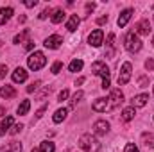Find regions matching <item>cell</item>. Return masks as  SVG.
Listing matches in <instances>:
<instances>
[{"instance_id":"26","label":"cell","mask_w":154,"mask_h":152,"mask_svg":"<svg viewBox=\"0 0 154 152\" xmlns=\"http://www.w3.org/2000/svg\"><path fill=\"white\" fill-rule=\"evenodd\" d=\"M29 32H31V31H29V29H25V31H23L22 34L14 36V43H18V45H20L22 41H25V39H27V36H29Z\"/></svg>"},{"instance_id":"3","label":"cell","mask_w":154,"mask_h":152,"mask_svg":"<svg viewBox=\"0 0 154 152\" xmlns=\"http://www.w3.org/2000/svg\"><path fill=\"white\" fill-rule=\"evenodd\" d=\"M79 147L86 152H97L100 149V143H99V140H97L95 136H91V134H82V136L79 138Z\"/></svg>"},{"instance_id":"44","label":"cell","mask_w":154,"mask_h":152,"mask_svg":"<svg viewBox=\"0 0 154 152\" xmlns=\"http://www.w3.org/2000/svg\"><path fill=\"white\" fill-rule=\"evenodd\" d=\"M152 47H154V38H152Z\"/></svg>"},{"instance_id":"21","label":"cell","mask_w":154,"mask_h":152,"mask_svg":"<svg viewBox=\"0 0 154 152\" xmlns=\"http://www.w3.org/2000/svg\"><path fill=\"white\" fill-rule=\"evenodd\" d=\"M134 108H125L124 111H122V120L124 122H129V120H133L134 118Z\"/></svg>"},{"instance_id":"45","label":"cell","mask_w":154,"mask_h":152,"mask_svg":"<svg viewBox=\"0 0 154 152\" xmlns=\"http://www.w3.org/2000/svg\"><path fill=\"white\" fill-rule=\"evenodd\" d=\"M152 91H154V90H152Z\"/></svg>"},{"instance_id":"39","label":"cell","mask_w":154,"mask_h":152,"mask_svg":"<svg viewBox=\"0 0 154 152\" xmlns=\"http://www.w3.org/2000/svg\"><path fill=\"white\" fill-rule=\"evenodd\" d=\"M36 4H38V0H27V2H25V5H27V7H34Z\"/></svg>"},{"instance_id":"40","label":"cell","mask_w":154,"mask_h":152,"mask_svg":"<svg viewBox=\"0 0 154 152\" xmlns=\"http://www.w3.org/2000/svg\"><path fill=\"white\" fill-rule=\"evenodd\" d=\"M95 9V4H86V11L90 13V11H93Z\"/></svg>"},{"instance_id":"31","label":"cell","mask_w":154,"mask_h":152,"mask_svg":"<svg viewBox=\"0 0 154 152\" xmlns=\"http://www.w3.org/2000/svg\"><path fill=\"white\" fill-rule=\"evenodd\" d=\"M68 99V90H63V91H59V97H57V100L59 102H63V100H66Z\"/></svg>"},{"instance_id":"35","label":"cell","mask_w":154,"mask_h":152,"mask_svg":"<svg viewBox=\"0 0 154 152\" xmlns=\"http://www.w3.org/2000/svg\"><path fill=\"white\" fill-rule=\"evenodd\" d=\"M48 14H50V9H45V11H41V13H39V20H45Z\"/></svg>"},{"instance_id":"38","label":"cell","mask_w":154,"mask_h":152,"mask_svg":"<svg viewBox=\"0 0 154 152\" xmlns=\"http://www.w3.org/2000/svg\"><path fill=\"white\" fill-rule=\"evenodd\" d=\"M45 111H47V106H43V108L39 109L38 113H36V120H38V118H41V116H43V113H45Z\"/></svg>"},{"instance_id":"2","label":"cell","mask_w":154,"mask_h":152,"mask_svg":"<svg viewBox=\"0 0 154 152\" xmlns=\"http://www.w3.org/2000/svg\"><path fill=\"white\" fill-rule=\"evenodd\" d=\"M91 72L95 75L102 77V90H109V86H111V82H109V68L106 66V63H102V61L93 63L91 65Z\"/></svg>"},{"instance_id":"34","label":"cell","mask_w":154,"mask_h":152,"mask_svg":"<svg viewBox=\"0 0 154 152\" xmlns=\"http://www.w3.org/2000/svg\"><path fill=\"white\" fill-rule=\"evenodd\" d=\"M5 74H7V66L5 65H0V79H4Z\"/></svg>"},{"instance_id":"29","label":"cell","mask_w":154,"mask_h":152,"mask_svg":"<svg viewBox=\"0 0 154 152\" xmlns=\"http://www.w3.org/2000/svg\"><path fill=\"white\" fill-rule=\"evenodd\" d=\"M124 152H140V150H138V147H136L134 143H127V145H125V150H124Z\"/></svg>"},{"instance_id":"23","label":"cell","mask_w":154,"mask_h":152,"mask_svg":"<svg viewBox=\"0 0 154 152\" xmlns=\"http://www.w3.org/2000/svg\"><path fill=\"white\" fill-rule=\"evenodd\" d=\"M63 18H65V11H63V9H56L54 14H52V22H54V23H61Z\"/></svg>"},{"instance_id":"14","label":"cell","mask_w":154,"mask_h":152,"mask_svg":"<svg viewBox=\"0 0 154 152\" xmlns=\"http://www.w3.org/2000/svg\"><path fill=\"white\" fill-rule=\"evenodd\" d=\"M13 81H14V82H23V81H27V72H25L22 66H18V68L13 72Z\"/></svg>"},{"instance_id":"10","label":"cell","mask_w":154,"mask_h":152,"mask_svg":"<svg viewBox=\"0 0 154 152\" xmlns=\"http://www.w3.org/2000/svg\"><path fill=\"white\" fill-rule=\"evenodd\" d=\"M61 43H63V38H61L59 34H52V36H48V38L45 39L43 45H45L47 48H59Z\"/></svg>"},{"instance_id":"17","label":"cell","mask_w":154,"mask_h":152,"mask_svg":"<svg viewBox=\"0 0 154 152\" xmlns=\"http://www.w3.org/2000/svg\"><path fill=\"white\" fill-rule=\"evenodd\" d=\"M11 125H13V116H5V118L2 120V123H0V136H4V134L9 131Z\"/></svg>"},{"instance_id":"43","label":"cell","mask_w":154,"mask_h":152,"mask_svg":"<svg viewBox=\"0 0 154 152\" xmlns=\"http://www.w3.org/2000/svg\"><path fill=\"white\" fill-rule=\"evenodd\" d=\"M31 152H39V150H38V149H32V150H31Z\"/></svg>"},{"instance_id":"13","label":"cell","mask_w":154,"mask_h":152,"mask_svg":"<svg viewBox=\"0 0 154 152\" xmlns=\"http://www.w3.org/2000/svg\"><path fill=\"white\" fill-rule=\"evenodd\" d=\"M147 100H149V95H145V93H142V95H136V97H133V108H143L145 104H147Z\"/></svg>"},{"instance_id":"5","label":"cell","mask_w":154,"mask_h":152,"mask_svg":"<svg viewBox=\"0 0 154 152\" xmlns=\"http://www.w3.org/2000/svg\"><path fill=\"white\" fill-rule=\"evenodd\" d=\"M125 48H127L131 54L138 52V50L142 48V39L138 38L134 32H127V36H125Z\"/></svg>"},{"instance_id":"18","label":"cell","mask_w":154,"mask_h":152,"mask_svg":"<svg viewBox=\"0 0 154 152\" xmlns=\"http://www.w3.org/2000/svg\"><path fill=\"white\" fill-rule=\"evenodd\" d=\"M11 14H13V7H2L0 9V25L5 23L11 18Z\"/></svg>"},{"instance_id":"30","label":"cell","mask_w":154,"mask_h":152,"mask_svg":"<svg viewBox=\"0 0 154 152\" xmlns=\"http://www.w3.org/2000/svg\"><path fill=\"white\" fill-rule=\"evenodd\" d=\"M61 61H56L54 65H52V74H59V70H61Z\"/></svg>"},{"instance_id":"6","label":"cell","mask_w":154,"mask_h":152,"mask_svg":"<svg viewBox=\"0 0 154 152\" xmlns=\"http://www.w3.org/2000/svg\"><path fill=\"white\" fill-rule=\"evenodd\" d=\"M129 79H131V63H124L122 65V68H120V74H118V86L122 84H127L129 82Z\"/></svg>"},{"instance_id":"22","label":"cell","mask_w":154,"mask_h":152,"mask_svg":"<svg viewBox=\"0 0 154 152\" xmlns=\"http://www.w3.org/2000/svg\"><path fill=\"white\" fill-rule=\"evenodd\" d=\"M56 150V145L52 141H41L39 145V152H54Z\"/></svg>"},{"instance_id":"33","label":"cell","mask_w":154,"mask_h":152,"mask_svg":"<svg viewBox=\"0 0 154 152\" xmlns=\"http://www.w3.org/2000/svg\"><path fill=\"white\" fill-rule=\"evenodd\" d=\"M145 68H147V70H151V72H154V59L149 57V59L145 61Z\"/></svg>"},{"instance_id":"4","label":"cell","mask_w":154,"mask_h":152,"mask_svg":"<svg viewBox=\"0 0 154 152\" xmlns=\"http://www.w3.org/2000/svg\"><path fill=\"white\" fill-rule=\"evenodd\" d=\"M45 63H47V57H45V54L43 52H32L29 57H27V65H29V68L31 70H41L43 66H45Z\"/></svg>"},{"instance_id":"1","label":"cell","mask_w":154,"mask_h":152,"mask_svg":"<svg viewBox=\"0 0 154 152\" xmlns=\"http://www.w3.org/2000/svg\"><path fill=\"white\" fill-rule=\"evenodd\" d=\"M124 95H122V91L116 88V90H111V93H109V97L108 99H97L93 104H91V109L93 111H97V113H106V111H113L116 109L124 100Z\"/></svg>"},{"instance_id":"8","label":"cell","mask_w":154,"mask_h":152,"mask_svg":"<svg viewBox=\"0 0 154 152\" xmlns=\"http://www.w3.org/2000/svg\"><path fill=\"white\" fill-rule=\"evenodd\" d=\"M102 39H104V32H102L100 29H95V31L88 36V43H90L91 47H100V45H102Z\"/></svg>"},{"instance_id":"25","label":"cell","mask_w":154,"mask_h":152,"mask_svg":"<svg viewBox=\"0 0 154 152\" xmlns=\"http://www.w3.org/2000/svg\"><path fill=\"white\" fill-rule=\"evenodd\" d=\"M81 68H82V61H81V59H74V61L70 63V66H68L70 72H79Z\"/></svg>"},{"instance_id":"41","label":"cell","mask_w":154,"mask_h":152,"mask_svg":"<svg viewBox=\"0 0 154 152\" xmlns=\"http://www.w3.org/2000/svg\"><path fill=\"white\" fill-rule=\"evenodd\" d=\"M82 82H84V77H79V79L75 81V84H77V86H79V84H82Z\"/></svg>"},{"instance_id":"19","label":"cell","mask_w":154,"mask_h":152,"mask_svg":"<svg viewBox=\"0 0 154 152\" xmlns=\"http://www.w3.org/2000/svg\"><path fill=\"white\" fill-rule=\"evenodd\" d=\"M142 141H143V145H145L147 149H152L154 147V136L151 132H143V134H142Z\"/></svg>"},{"instance_id":"37","label":"cell","mask_w":154,"mask_h":152,"mask_svg":"<svg viewBox=\"0 0 154 152\" xmlns=\"http://www.w3.org/2000/svg\"><path fill=\"white\" fill-rule=\"evenodd\" d=\"M25 43H27V45H25V50H32V48H34V41L29 39V41H25Z\"/></svg>"},{"instance_id":"11","label":"cell","mask_w":154,"mask_h":152,"mask_svg":"<svg viewBox=\"0 0 154 152\" xmlns=\"http://www.w3.org/2000/svg\"><path fill=\"white\" fill-rule=\"evenodd\" d=\"M131 16H133V9H124V11L120 13L118 20H116L118 27H125V25H127V22L131 20Z\"/></svg>"},{"instance_id":"20","label":"cell","mask_w":154,"mask_h":152,"mask_svg":"<svg viewBox=\"0 0 154 152\" xmlns=\"http://www.w3.org/2000/svg\"><path fill=\"white\" fill-rule=\"evenodd\" d=\"M66 114H68V109H57L56 113H54V116H52V120L56 122V123H59V122H63L65 118H66Z\"/></svg>"},{"instance_id":"9","label":"cell","mask_w":154,"mask_h":152,"mask_svg":"<svg viewBox=\"0 0 154 152\" xmlns=\"http://www.w3.org/2000/svg\"><path fill=\"white\" fill-rule=\"evenodd\" d=\"M108 131H109V122H106V120H97V122L93 123V132H95V134L104 136Z\"/></svg>"},{"instance_id":"28","label":"cell","mask_w":154,"mask_h":152,"mask_svg":"<svg viewBox=\"0 0 154 152\" xmlns=\"http://www.w3.org/2000/svg\"><path fill=\"white\" fill-rule=\"evenodd\" d=\"M39 84H41V82H39V81H36V82H32L31 86H27V93H32V91H36V90L39 88Z\"/></svg>"},{"instance_id":"12","label":"cell","mask_w":154,"mask_h":152,"mask_svg":"<svg viewBox=\"0 0 154 152\" xmlns=\"http://www.w3.org/2000/svg\"><path fill=\"white\" fill-rule=\"evenodd\" d=\"M0 152H22V143L20 141H9L0 149Z\"/></svg>"},{"instance_id":"15","label":"cell","mask_w":154,"mask_h":152,"mask_svg":"<svg viewBox=\"0 0 154 152\" xmlns=\"http://www.w3.org/2000/svg\"><path fill=\"white\" fill-rule=\"evenodd\" d=\"M16 95V90L13 86H2L0 88V97L2 99H13Z\"/></svg>"},{"instance_id":"24","label":"cell","mask_w":154,"mask_h":152,"mask_svg":"<svg viewBox=\"0 0 154 152\" xmlns=\"http://www.w3.org/2000/svg\"><path fill=\"white\" fill-rule=\"evenodd\" d=\"M29 109H31V102H29V100H23V102L18 106V114H27Z\"/></svg>"},{"instance_id":"7","label":"cell","mask_w":154,"mask_h":152,"mask_svg":"<svg viewBox=\"0 0 154 152\" xmlns=\"http://www.w3.org/2000/svg\"><path fill=\"white\" fill-rule=\"evenodd\" d=\"M151 23H149V20H140L136 25H134V34L138 36V34H142V36H149L151 34Z\"/></svg>"},{"instance_id":"27","label":"cell","mask_w":154,"mask_h":152,"mask_svg":"<svg viewBox=\"0 0 154 152\" xmlns=\"http://www.w3.org/2000/svg\"><path fill=\"white\" fill-rule=\"evenodd\" d=\"M82 97H84V93H82V91H77L75 95H74V97H72V100H70V106H72V108H74V106H75L77 102H79V100H81V99H82Z\"/></svg>"},{"instance_id":"16","label":"cell","mask_w":154,"mask_h":152,"mask_svg":"<svg viewBox=\"0 0 154 152\" xmlns=\"http://www.w3.org/2000/svg\"><path fill=\"white\" fill-rule=\"evenodd\" d=\"M79 23H81V18H79L77 14H72V16H70V20H68V23H66V29H68L70 32H74V31H77Z\"/></svg>"},{"instance_id":"36","label":"cell","mask_w":154,"mask_h":152,"mask_svg":"<svg viewBox=\"0 0 154 152\" xmlns=\"http://www.w3.org/2000/svg\"><path fill=\"white\" fill-rule=\"evenodd\" d=\"M106 22H108V16H100V18H97V23H99V25H104Z\"/></svg>"},{"instance_id":"32","label":"cell","mask_w":154,"mask_h":152,"mask_svg":"<svg viewBox=\"0 0 154 152\" xmlns=\"http://www.w3.org/2000/svg\"><path fill=\"white\" fill-rule=\"evenodd\" d=\"M22 129H23V125H22V123H16V125H14V127H13V129H11L9 132H11V134H18V132L22 131Z\"/></svg>"},{"instance_id":"42","label":"cell","mask_w":154,"mask_h":152,"mask_svg":"<svg viewBox=\"0 0 154 152\" xmlns=\"http://www.w3.org/2000/svg\"><path fill=\"white\" fill-rule=\"evenodd\" d=\"M4 114H5V109H4V108L0 106V116H4Z\"/></svg>"}]
</instances>
